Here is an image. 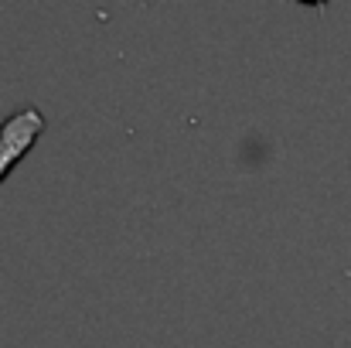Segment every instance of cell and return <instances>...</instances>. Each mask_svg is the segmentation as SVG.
<instances>
[{
  "label": "cell",
  "instance_id": "1",
  "mask_svg": "<svg viewBox=\"0 0 351 348\" xmlns=\"http://www.w3.org/2000/svg\"><path fill=\"white\" fill-rule=\"evenodd\" d=\"M38 130H41V113L38 110H24L10 123H3V130H0V174L27 150V143L38 137Z\"/></svg>",
  "mask_w": 351,
  "mask_h": 348
}]
</instances>
